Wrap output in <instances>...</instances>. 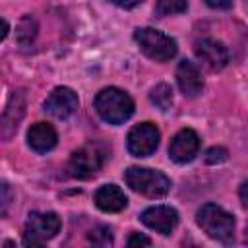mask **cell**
I'll return each instance as SVG.
<instances>
[{
    "instance_id": "cell-18",
    "label": "cell",
    "mask_w": 248,
    "mask_h": 248,
    "mask_svg": "<svg viewBox=\"0 0 248 248\" xmlns=\"http://www.w3.org/2000/svg\"><path fill=\"white\" fill-rule=\"evenodd\" d=\"M87 238L95 246H108V244H112V231L107 225H99V227H95V229L89 231Z\"/></svg>"
},
{
    "instance_id": "cell-17",
    "label": "cell",
    "mask_w": 248,
    "mask_h": 248,
    "mask_svg": "<svg viewBox=\"0 0 248 248\" xmlns=\"http://www.w3.org/2000/svg\"><path fill=\"white\" fill-rule=\"evenodd\" d=\"M186 10H188V0H157L155 4V16L159 17L184 14Z\"/></svg>"
},
{
    "instance_id": "cell-24",
    "label": "cell",
    "mask_w": 248,
    "mask_h": 248,
    "mask_svg": "<svg viewBox=\"0 0 248 248\" xmlns=\"http://www.w3.org/2000/svg\"><path fill=\"white\" fill-rule=\"evenodd\" d=\"M110 4H114V6H118V8H134V6H138L140 2H143V0H108Z\"/></svg>"
},
{
    "instance_id": "cell-12",
    "label": "cell",
    "mask_w": 248,
    "mask_h": 248,
    "mask_svg": "<svg viewBox=\"0 0 248 248\" xmlns=\"http://www.w3.org/2000/svg\"><path fill=\"white\" fill-rule=\"evenodd\" d=\"M200 151V136L192 130V128H182L180 132H176L169 143V157L178 163H190Z\"/></svg>"
},
{
    "instance_id": "cell-16",
    "label": "cell",
    "mask_w": 248,
    "mask_h": 248,
    "mask_svg": "<svg viewBox=\"0 0 248 248\" xmlns=\"http://www.w3.org/2000/svg\"><path fill=\"white\" fill-rule=\"evenodd\" d=\"M149 101L161 108V110H169L172 107V87L169 83H157L151 93H149Z\"/></svg>"
},
{
    "instance_id": "cell-26",
    "label": "cell",
    "mask_w": 248,
    "mask_h": 248,
    "mask_svg": "<svg viewBox=\"0 0 248 248\" xmlns=\"http://www.w3.org/2000/svg\"><path fill=\"white\" fill-rule=\"evenodd\" d=\"M244 188H246V182L240 184V200H242V205H246V194H244Z\"/></svg>"
},
{
    "instance_id": "cell-9",
    "label": "cell",
    "mask_w": 248,
    "mask_h": 248,
    "mask_svg": "<svg viewBox=\"0 0 248 248\" xmlns=\"http://www.w3.org/2000/svg\"><path fill=\"white\" fill-rule=\"evenodd\" d=\"M78 95L74 89L70 87H54L50 91V95L46 97V101L43 103V108L46 114H50L52 118H58V120H64L68 116H72L76 110H78Z\"/></svg>"
},
{
    "instance_id": "cell-6",
    "label": "cell",
    "mask_w": 248,
    "mask_h": 248,
    "mask_svg": "<svg viewBox=\"0 0 248 248\" xmlns=\"http://www.w3.org/2000/svg\"><path fill=\"white\" fill-rule=\"evenodd\" d=\"M62 221L54 211H31L27 215L23 244L25 246H43L46 240L54 238L60 232Z\"/></svg>"
},
{
    "instance_id": "cell-23",
    "label": "cell",
    "mask_w": 248,
    "mask_h": 248,
    "mask_svg": "<svg viewBox=\"0 0 248 248\" xmlns=\"http://www.w3.org/2000/svg\"><path fill=\"white\" fill-rule=\"evenodd\" d=\"M234 0H205V4L213 10H229Z\"/></svg>"
},
{
    "instance_id": "cell-7",
    "label": "cell",
    "mask_w": 248,
    "mask_h": 248,
    "mask_svg": "<svg viewBox=\"0 0 248 248\" xmlns=\"http://www.w3.org/2000/svg\"><path fill=\"white\" fill-rule=\"evenodd\" d=\"M159 130L151 122L136 124L126 136V147L134 157H149L159 147Z\"/></svg>"
},
{
    "instance_id": "cell-5",
    "label": "cell",
    "mask_w": 248,
    "mask_h": 248,
    "mask_svg": "<svg viewBox=\"0 0 248 248\" xmlns=\"http://www.w3.org/2000/svg\"><path fill=\"white\" fill-rule=\"evenodd\" d=\"M134 41L138 43L140 50L155 62H169L170 58L176 56V50H178L176 41L170 35H167L163 31H157L153 27L136 29Z\"/></svg>"
},
{
    "instance_id": "cell-1",
    "label": "cell",
    "mask_w": 248,
    "mask_h": 248,
    "mask_svg": "<svg viewBox=\"0 0 248 248\" xmlns=\"http://www.w3.org/2000/svg\"><path fill=\"white\" fill-rule=\"evenodd\" d=\"M97 114L108 124H124L134 114V99L118 87H105L95 97Z\"/></svg>"
},
{
    "instance_id": "cell-10",
    "label": "cell",
    "mask_w": 248,
    "mask_h": 248,
    "mask_svg": "<svg viewBox=\"0 0 248 248\" xmlns=\"http://www.w3.org/2000/svg\"><path fill=\"white\" fill-rule=\"evenodd\" d=\"M23 114H25V91L16 89V91H12L8 105H6L4 112L0 114V140L8 141L16 134Z\"/></svg>"
},
{
    "instance_id": "cell-3",
    "label": "cell",
    "mask_w": 248,
    "mask_h": 248,
    "mask_svg": "<svg viewBox=\"0 0 248 248\" xmlns=\"http://www.w3.org/2000/svg\"><path fill=\"white\" fill-rule=\"evenodd\" d=\"M107 157H108L107 145H103L99 141H89V143L78 147L70 155L68 170L74 178H91L103 169Z\"/></svg>"
},
{
    "instance_id": "cell-15",
    "label": "cell",
    "mask_w": 248,
    "mask_h": 248,
    "mask_svg": "<svg viewBox=\"0 0 248 248\" xmlns=\"http://www.w3.org/2000/svg\"><path fill=\"white\" fill-rule=\"evenodd\" d=\"M93 202L105 213H118L128 205L126 194L116 184H103L101 188H97V192L93 194Z\"/></svg>"
},
{
    "instance_id": "cell-21",
    "label": "cell",
    "mask_w": 248,
    "mask_h": 248,
    "mask_svg": "<svg viewBox=\"0 0 248 248\" xmlns=\"http://www.w3.org/2000/svg\"><path fill=\"white\" fill-rule=\"evenodd\" d=\"M227 157H229V151L225 147H211L205 153L207 163H221V161H227Z\"/></svg>"
},
{
    "instance_id": "cell-25",
    "label": "cell",
    "mask_w": 248,
    "mask_h": 248,
    "mask_svg": "<svg viewBox=\"0 0 248 248\" xmlns=\"http://www.w3.org/2000/svg\"><path fill=\"white\" fill-rule=\"evenodd\" d=\"M8 31H10V25H8V21H6V19H0V41H4V39H6Z\"/></svg>"
},
{
    "instance_id": "cell-14",
    "label": "cell",
    "mask_w": 248,
    "mask_h": 248,
    "mask_svg": "<svg viewBox=\"0 0 248 248\" xmlns=\"http://www.w3.org/2000/svg\"><path fill=\"white\" fill-rule=\"evenodd\" d=\"M27 143L37 153H48L58 143V134L48 122H35L27 130Z\"/></svg>"
},
{
    "instance_id": "cell-4",
    "label": "cell",
    "mask_w": 248,
    "mask_h": 248,
    "mask_svg": "<svg viewBox=\"0 0 248 248\" xmlns=\"http://www.w3.org/2000/svg\"><path fill=\"white\" fill-rule=\"evenodd\" d=\"M124 180L134 192L147 198H163L170 190V178L161 170L147 167H130L124 172Z\"/></svg>"
},
{
    "instance_id": "cell-19",
    "label": "cell",
    "mask_w": 248,
    "mask_h": 248,
    "mask_svg": "<svg viewBox=\"0 0 248 248\" xmlns=\"http://www.w3.org/2000/svg\"><path fill=\"white\" fill-rule=\"evenodd\" d=\"M35 33H37V23L35 19L31 17H23L19 21V27H17V41L21 45H31V41L35 39Z\"/></svg>"
},
{
    "instance_id": "cell-2",
    "label": "cell",
    "mask_w": 248,
    "mask_h": 248,
    "mask_svg": "<svg viewBox=\"0 0 248 248\" xmlns=\"http://www.w3.org/2000/svg\"><path fill=\"white\" fill-rule=\"evenodd\" d=\"M196 223L213 240L231 244L234 238V217L217 203H203L196 213Z\"/></svg>"
},
{
    "instance_id": "cell-13",
    "label": "cell",
    "mask_w": 248,
    "mask_h": 248,
    "mask_svg": "<svg viewBox=\"0 0 248 248\" xmlns=\"http://www.w3.org/2000/svg\"><path fill=\"white\" fill-rule=\"evenodd\" d=\"M176 83L184 97H198L203 89V78L192 60H180L176 66Z\"/></svg>"
},
{
    "instance_id": "cell-8",
    "label": "cell",
    "mask_w": 248,
    "mask_h": 248,
    "mask_svg": "<svg viewBox=\"0 0 248 248\" xmlns=\"http://www.w3.org/2000/svg\"><path fill=\"white\" fill-rule=\"evenodd\" d=\"M140 221L159 234H170L178 225V211L170 205H151L140 213Z\"/></svg>"
},
{
    "instance_id": "cell-20",
    "label": "cell",
    "mask_w": 248,
    "mask_h": 248,
    "mask_svg": "<svg viewBox=\"0 0 248 248\" xmlns=\"http://www.w3.org/2000/svg\"><path fill=\"white\" fill-rule=\"evenodd\" d=\"M12 203H14V188L6 180H0V217L8 215Z\"/></svg>"
},
{
    "instance_id": "cell-11",
    "label": "cell",
    "mask_w": 248,
    "mask_h": 248,
    "mask_svg": "<svg viewBox=\"0 0 248 248\" xmlns=\"http://www.w3.org/2000/svg\"><path fill=\"white\" fill-rule=\"evenodd\" d=\"M194 52H196V58L209 70H223L229 64V48L217 39L205 37L196 41Z\"/></svg>"
},
{
    "instance_id": "cell-22",
    "label": "cell",
    "mask_w": 248,
    "mask_h": 248,
    "mask_svg": "<svg viewBox=\"0 0 248 248\" xmlns=\"http://www.w3.org/2000/svg\"><path fill=\"white\" fill-rule=\"evenodd\" d=\"M126 244H128L130 248H134V246H149V244H151V238H147V236H143V234H140V232H132V234L128 236Z\"/></svg>"
}]
</instances>
